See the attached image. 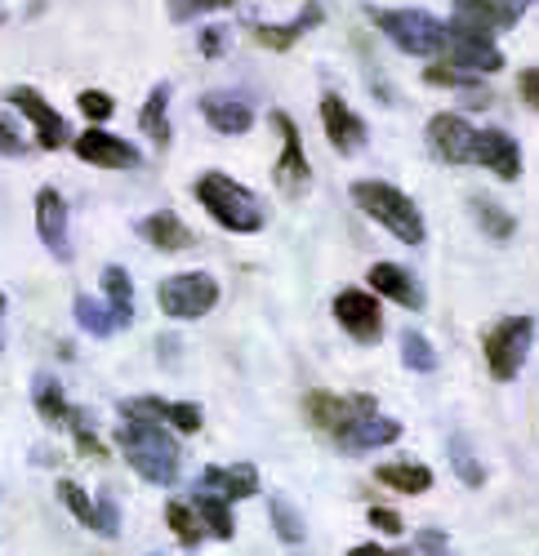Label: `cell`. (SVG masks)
I'll use <instances>...</instances> for the list:
<instances>
[{
  "label": "cell",
  "mask_w": 539,
  "mask_h": 556,
  "mask_svg": "<svg viewBox=\"0 0 539 556\" xmlns=\"http://www.w3.org/2000/svg\"><path fill=\"white\" fill-rule=\"evenodd\" d=\"M424 80L437 85V89H446V85H451V89H473V76H464L460 67H428Z\"/></svg>",
  "instance_id": "obj_41"
},
{
  "label": "cell",
  "mask_w": 539,
  "mask_h": 556,
  "mask_svg": "<svg viewBox=\"0 0 539 556\" xmlns=\"http://www.w3.org/2000/svg\"><path fill=\"white\" fill-rule=\"evenodd\" d=\"M165 5H170V18L174 23H192V18L210 14V10H233L237 0H165Z\"/></svg>",
  "instance_id": "obj_35"
},
{
  "label": "cell",
  "mask_w": 539,
  "mask_h": 556,
  "mask_svg": "<svg viewBox=\"0 0 539 556\" xmlns=\"http://www.w3.org/2000/svg\"><path fill=\"white\" fill-rule=\"evenodd\" d=\"M192 513L201 517L205 534H214V539H223V543H228V539L237 534L228 498H218V494H210V490H197V498H192Z\"/></svg>",
  "instance_id": "obj_24"
},
{
  "label": "cell",
  "mask_w": 539,
  "mask_h": 556,
  "mask_svg": "<svg viewBox=\"0 0 539 556\" xmlns=\"http://www.w3.org/2000/svg\"><path fill=\"white\" fill-rule=\"evenodd\" d=\"M473 165H486L490 174L513 182V178H522V148L504 129H477L473 134Z\"/></svg>",
  "instance_id": "obj_15"
},
{
  "label": "cell",
  "mask_w": 539,
  "mask_h": 556,
  "mask_svg": "<svg viewBox=\"0 0 539 556\" xmlns=\"http://www.w3.org/2000/svg\"><path fill=\"white\" fill-rule=\"evenodd\" d=\"M401 361H406L415 375H433V369H437V352H433V343H428L424 334H415V330L401 334Z\"/></svg>",
  "instance_id": "obj_31"
},
{
  "label": "cell",
  "mask_w": 539,
  "mask_h": 556,
  "mask_svg": "<svg viewBox=\"0 0 539 556\" xmlns=\"http://www.w3.org/2000/svg\"><path fill=\"white\" fill-rule=\"evenodd\" d=\"M446 454H451V468H455V477L468 485V490H477V485H486V468L473 458V450H468V441L464 437H451V445H446Z\"/></svg>",
  "instance_id": "obj_30"
},
{
  "label": "cell",
  "mask_w": 539,
  "mask_h": 556,
  "mask_svg": "<svg viewBox=\"0 0 539 556\" xmlns=\"http://www.w3.org/2000/svg\"><path fill=\"white\" fill-rule=\"evenodd\" d=\"M335 320L356 339V343H379L384 334V312H379V299L366 294V290H343L335 294Z\"/></svg>",
  "instance_id": "obj_9"
},
{
  "label": "cell",
  "mask_w": 539,
  "mask_h": 556,
  "mask_svg": "<svg viewBox=\"0 0 539 556\" xmlns=\"http://www.w3.org/2000/svg\"><path fill=\"white\" fill-rule=\"evenodd\" d=\"M197 201L210 210V218L228 231H259L263 227V205L250 188H241L228 174H201L197 178Z\"/></svg>",
  "instance_id": "obj_4"
},
{
  "label": "cell",
  "mask_w": 539,
  "mask_h": 556,
  "mask_svg": "<svg viewBox=\"0 0 539 556\" xmlns=\"http://www.w3.org/2000/svg\"><path fill=\"white\" fill-rule=\"evenodd\" d=\"M352 201L362 205L379 227H388L401 245H419L424 241V214L415 210V201L392 188V182H379V178H362L352 182Z\"/></svg>",
  "instance_id": "obj_3"
},
{
  "label": "cell",
  "mask_w": 539,
  "mask_h": 556,
  "mask_svg": "<svg viewBox=\"0 0 539 556\" xmlns=\"http://www.w3.org/2000/svg\"><path fill=\"white\" fill-rule=\"evenodd\" d=\"M59 498L67 503V513H72V517H76V521L89 530V521H95V503L85 498V490H80L76 481H59Z\"/></svg>",
  "instance_id": "obj_37"
},
{
  "label": "cell",
  "mask_w": 539,
  "mask_h": 556,
  "mask_svg": "<svg viewBox=\"0 0 539 556\" xmlns=\"http://www.w3.org/2000/svg\"><path fill=\"white\" fill-rule=\"evenodd\" d=\"M156 303L174 320H197L218 303V281L205 271H178L156 286Z\"/></svg>",
  "instance_id": "obj_7"
},
{
  "label": "cell",
  "mask_w": 539,
  "mask_h": 556,
  "mask_svg": "<svg viewBox=\"0 0 539 556\" xmlns=\"http://www.w3.org/2000/svg\"><path fill=\"white\" fill-rule=\"evenodd\" d=\"M441 59H451V67H460V72H481V76L504 67V54L490 45V36H477V31H464V27H446Z\"/></svg>",
  "instance_id": "obj_10"
},
{
  "label": "cell",
  "mask_w": 539,
  "mask_h": 556,
  "mask_svg": "<svg viewBox=\"0 0 539 556\" xmlns=\"http://www.w3.org/2000/svg\"><path fill=\"white\" fill-rule=\"evenodd\" d=\"M0 348H5V343H0Z\"/></svg>",
  "instance_id": "obj_50"
},
{
  "label": "cell",
  "mask_w": 539,
  "mask_h": 556,
  "mask_svg": "<svg viewBox=\"0 0 539 556\" xmlns=\"http://www.w3.org/2000/svg\"><path fill=\"white\" fill-rule=\"evenodd\" d=\"M473 214H477V223L490 231V237H496V241H509L513 237V214H504L496 201H486V197H473Z\"/></svg>",
  "instance_id": "obj_32"
},
{
  "label": "cell",
  "mask_w": 539,
  "mask_h": 556,
  "mask_svg": "<svg viewBox=\"0 0 539 556\" xmlns=\"http://www.w3.org/2000/svg\"><path fill=\"white\" fill-rule=\"evenodd\" d=\"M322 125H326V138H330L335 152L352 156V152L366 148V125H362V116H356L339 94H326V99H322Z\"/></svg>",
  "instance_id": "obj_17"
},
{
  "label": "cell",
  "mask_w": 539,
  "mask_h": 556,
  "mask_svg": "<svg viewBox=\"0 0 539 556\" xmlns=\"http://www.w3.org/2000/svg\"><path fill=\"white\" fill-rule=\"evenodd\" d=\"M273 125H277V134H281V156H277V165H273V178H277L281 192L299 197V192L308 188V178H312L308 156H303V143H299V129H294V121H290L286 112H273Z\"/></svg>",
  "instance_id": "obj_11"
},
{
  "label": "cell",
  "mask_w": 539,
  "mask_h": 556,
  "mask_svg": "<svg viewBox=\"0 0 539 556\" xmlns=\"http://www.w3.org/2000/svg\"><path fill=\"white\" fill-rule=\"evenodd\" d=\"M375 481H384L397 494H428L433 490V468H424V463H384V468L375 472Z\"/></svg>",
  "instance_id": "obj_23"
},
{
  "label": "cell",
  "mask_w": 539,
  "mask_h": 556,
  "mask_svg": "<svg viewBox=\"0 0 539 556\" xmlns=\"http://www.w3.org/2000/svg\"><path fill=\"white\" fill-rule=\"evenodd\" d=\"M348 556H411V552H401V547H379V543H362V547H352Z\"/></svg>",
  "instance_id": "obj_47"
},
{
  "label": "cell",
  "mask_w": 539,
  "mask_h": 556,
  "mask_svg": "<svg viewBox=\"0 0 539 556\" xmlns=\"http://www.w3.org/2000/svg\"><path fill=\"white\" fill-rule=\"evenodd\" d=\"M76 108L89 116V121H108L112 112H116V103H112V94H103V89H80V99H76Z\"/></svg>",
  "instance_id": "obj_40"
},
{
  "label": "cell",
  "mask_w": 539,
  "mask_h": 556,
  "mask_svg": "<svg viewBox=\"0 0 539 556\" xmlns=\"http://www.w3.org/2000/svg\"><path fill=\"white\" fill-rule=\"evenodd\" d=\"M322 23V5H308V10H299L290 23H281V27H267V23H254L250 27V36L263 45V50H290V45L303 36V31H312Z\"/></svg>",
  "instance_id": "obj_22"
},
{
  "label": "cell",
  "mask_w": 539,
  "mask_h": 556,
  "mask_svg": "<svg viewBox=\"0 0 539 556\" xmlns=\"http://www.w3.org/2000/svg\"><path fill=\"white\" fill-rule=\"evenodd\" d=\"M201 116H205L218 134H246V129L254 125L250 103L237 99V94H205V99H201Z\"/></svg>",
  "instance_id": "obj_21"
},
{
  "label": "cell",
  "mask_w": 539,
  "mask_h": 556,
  "mask_svg": "<svg viewBox=\"0 0 539 556\" xmlns=\"http://www.w3.org/2000/svg\"><path fill=\"white\" fill-rule=\"evenodd\" d=\"M139 237H143L148 245L165 250V254H178V250H192V245H197V237L188 231V223L178 218L174 210H156V214H148V218L139 223Z\"/></svg>",
  "instance_id": "obj_18"
},
{
  "label": "cell",
  "mask_w": 539,
  "mask_h": 556,
  "mask_svg": "<svg viewBox=\"0 0 539 556\" xmlns=\"http://www.w3.org/2000/svg\"><path fill=\"white\" fill-rule=\"evenodd\" d=\"M517 89H522V103L539 112V67H526L522 80H517Z\"/></svg>",
  "instance_id": "obj_44"
},
{
  "label": "cell",
  "mask_w": 539,
  "mask_h": 556,
  "mask_svg": "<svg viewBox=\"0 0 539 556\" xmlns=\"http://www.w3.org/2000/svg\"><path fill=\"white\" fill-rule=\"evenodd\" d=\"M366 281H371V290H379L384 299H392L401 307H415V312L424 307V290L415 286V276L401 267V263H375Z\"/></svg>",
  "instance_id": "obj_20"
},
{
  "label": "cell",
  "mask_w": 539,
  "mask_h": 556,
  "mask_svg": "<svg viewBox=\"0 0 539 556\" xmlns=\"http://www.w3.org/2000/svg\"><path fill=\"white\" fill-rule=\"evenodd\" d=\"M201 490L218 494V498H250L259 490V468L254 463H233V468H218V463H210V468L201 472Z\"/></svg>",
  "instance_id": "obj_19"
},
{
  "label": "cell",
  "mask_w": 539,
  "mask_h": 556,
  "mask_svg": "<svg viewBox=\"0 0 539 556\" xmlns=\"http://www.w3.org/2000/svg\"><path fill=\"white\" fill-rule=\"evenodd\" d=\"M366 521H371L375 530H384V534H401V530H406V526H401V517L392 513V507H371Z\"/></svg>",
  "instance_id": "obj_43"
},
{
  "label": "cell",
  "mask_w": 539,
  "mask_h": 556,
  "mask_svg": "<svg viewBox=\"0 0 539 556\" xmlns=\"http://www.w3.org/2000/svg\"><path fill=\"white\" fill-rule=\"evenodd\" d=\"M223 40H228V31H223V27H205L201 31V54L205 59H218L223 54Z\"/></svg>",
  "instance_id": "obj_45"
},
{
  "label": "cell",
  "mask_w": 539,
  "mask_h": 556,
  "mask_svg": "<svg viewBox=\"0 0 539 556\" xmlns=\"http://www.w3.org/2000/svg\"><path fill=\"white\" fill-rule=\"evenodd\" d=\"M530 339H535V320L530 316H504L496 320L486 334H481V352H486V369H490V379H517V369L530 352Z\"/></svg>",
  "instance_id": "obj_5"
},
{
  "label": "cell",
  "mask_w": 539,
  "mask_h": 556,
  "mask_svg": "<svg viewBox=\"0 0 539 556\" xmlns=\"http://www.w3.org/2000/svg\"><path fill=\"white\" fill-rule=\"evenodd\" d=\"M32 401H36V409H40V419L50 424V428H59V424H67V396H63V388H59V379H50V375H40L36 379V388H32Z\"/></svg>",
  "instance_id": "obj_27"
},
{
  "label": "cell",
  "mask_w": 539,
  "mask_h": 556,
  "mask_svg": "<svg viewBox=\"0 0 539 556\" xmlns=\"http://www.w3.org/2000/svg\"><path fill=\"white\" fill-rule=\"evenodd\" d=\"M72 312H76V326H80L85 334H95V339H108V334L121 330V320L112 316V307H108V303H95L89 294H80Z\"/></svg>",
  "instance_id": "obj_26"
},
{
  "label": "cell",
  "mask_w": 539,
  "mask_h": 556,
  "mask_svg": "<svg viewBox=\"0 0 539 556\" xmlns=\"http://www.w3.org/2000/svg\"><path fill=\"white\" fill-rule=\"evenodd\" d=\"M5 103L18 108V112L32 121V129H36V148L59 152V148L67 143V125H63V116H59L50 103H45L32 85H14V89H5Z\"/></svg>",
  "instance_id": "obj_8"
},
{
  "label": "cell",
  "mask_w": 539,
  "mask_h": 556,
  "mask_svg": "<svg viewBox=\"0 0 539 556\" xmlns=\"http://www.w3.org/2000/svg\"><path fill=\"white\" fill-rule=\"evenodd\" d=\"M72 152L85 161V165H99V169H134L139 165V148H129L125 138L108 134V129H85Z\"/></svg>",
  "instance_id": "obj_13"
},
{
  "label": "cell",
  "mask_w": 539,
  "mask_h": 556,
  "mask_svg": "<svg viewBox=\"0 0 539 556\" xmlns=\"http://www.w3.org/2000/svg\"><path fill=\"white\" fill-rule=\"evenodd\" d=\"M415 552H419V556H455V552H451V539H446L441 530H419V534H415Z\"/></svg>",
  "instance_id": "obj_42"
},
{
  "label": "cell",
  "mask_w": 539,
  "mask_h": 556,
  "mask_svg": "<svg viewBox=\"0 0 539 556\" xmlns=\"http://www.w3.org/2000/svg\"><path fill=\"white\" fill-rule=\"evenodd\" d=\"M36 231L45 250H50L59 263L72 258V241H67V201L59 197V188H40L36 192Z\"/></svg>",
  "instance_id": "obj_14"
},
{
  "label": "cell",
  "mask_w": 539,
  "mask_h": 556,
  "mask_svg": "<svg viewBox=\"0 0 539 556\" xmlns=\"http://www.w3.org/2000/svg\"><path fill=\"white\" fill-rule=\"evenodd\" d=\"M67 424H72L76 450H80L85 458H103V454H108V450L99 445V432H95V424H89V414H85V409H67Z\"/></svg>",
  "instance_id": "obj_34"
},
{
  "label": "cell",
  "mask_w": 539,
  "mask_h": 556,
  "mask_svg": "<svg viewBox=\"0 0 539 556\" xmlns=\"http://www.w3.org/2000/svg\"><path fill=\"white\" fill-rule=\"evenodd\" d=\"M308 424L317 428L335 450L343 454H366L375 445H392L401 437V424L379 414V401L366 392H308L303 396Z\"/></svg>",
  "instance_id": "obj_1"
},
{
  "label": "cell",
  "mask_w": 539,
  "mask_h": 556,
  "mask_svg": "<svg viewBox=\"0 0 539 556\" xmlns=\"http://www.w3.org/2000/svg\"><path fill=\"white\" fill-rule=\"evenodd\" d=\"M116 445H121L125 463H129V468L139 472L143 481H152V485H174V481H178V463H184V454H178V441L165 432V424L121 419Z\"/></svg>",
  "instance_id": "obj_2"
},
{
  "label": "cell",
  "mask_w": 539,
  "mask_h": 556,
  "mask_svg": "<svg viewBox=\"0 0 539 556\" xmlns=\"http://www.w3.org/2000/svg\"><path fill=\"white\" fill-rule=\"evenodd\" d=\"M0 156H23V138L5 121H0Z\"/></svg>",
  "instance_id": "obj_46"
},
{
  "label": "cell",
  "mask_w": 539,
  "mask_h": 556,
  "mask_svg": "<svg viewBox=\"0 0 539 556\" xmlns=\"http://www.w3.org/2000/svg\"><path fill=\"white\" fill-rule=\"evenodd\" d=\"M121 419H143V424H165V401L156 396H134L121 405Z\"/></svg>",
  "instance_id": "obj_38"
},
{
  "label": "cell",
  "mask_w": 539,
  "mask_h": 556,
  "mask_svg": "<svg viewBox=\"0 0 539 556\" xmlns=\"http://www.w3.org/2000/svg\"><path fill=\"white\" fill-rule=\"evenodd\" d=\"M165 424L174 428V432H201V405H192V401H174V405H165Z\"/></svg>",
  "instance_id": "obj_36"
},
{
  "label": "cell",
  "mask_w": 539,
  "mask_h": 556,
  "mask_svg": "<svg viewBox=\"0 0 539 556\" xmlns=\"http://www.w3.org/2000/svg\"><path fill=\"white\" fill-rule=\"evenodd\" d=\"M165 526L174 530V539L184 543V547H197V543L205 539V526H201V517L192 513V503H170V507H165Z\"/></svg>",
  "instance_id": "obj_29"
},
{
  "label": "cell",
  "mask_w": 539,
  "mask_h": 556,
  "mask_svg": "<svg viewBox=\"0 0 539 556\" xmlns=\"http://www.w3.org/2000/svg\"><path fill=\"white\" fill-rule=\"evenodd\" d=\"M513 5H522V0H513Z\"/></svg>",
  "instance_id": "obj_49"
},
{
  "label": "cell",
  "mask_w": 539,
  "mask_h": 556,
  "mask_svg": "<svg viewBox=\"0 0 539 556\" xmlns=\"http://www.w3.org/2000/svg\"><path fill=\"white\" fill-rule=\"evenodd\" d=\"M473 125L464 116H451V112H441L428 121V148L437 161L446 165H468L473 161Z\"/></svg>",
  "instance_id": "obj_12"
},
{
  "label": "cell",
  "mask_w": 539,
  "mask_h": 556,
  "mask_svg": "<svg viewBox=\"0 0 539 556\" xmlns=\"http://www.w3.org/2000/svg\"><path fill=\"white\" fill-rule=\"evenodd\" d=\"M513 23H517L513 0H455V18H451V27H464V31H477V36L509 31Z\"/></svg>",
  "instance_id": "obj_16"
},
{
  "label": "cell",
  "mask_w": 539,
  "mask_h": 556,
  "mask_svg": "<svg viewBox=\"0 0 539 556\" xmlns=\"http://www.w3.org/2000/svg\"><path fill=\"white\" fill-rule=\"evenodd\" d=\"M103 294H108V307L121 326L134 320V286H129V271L125 267H108L103 271Z\"/></svg>",
  "instance_id": "obj_28"
},
{
  "label": "cell",
  "mask_w": 539,
  "mask_h": 556,
  "mask_svg": "<svg viewBox=\"0 0 539 556\" xmlns=\"http://www.w3.org/2000/svg\"><path fill=\"white\" fill-rule=\"evenodd\" d=\"M267 517H273V530L281 534V543H303L308 530H303V521H299L290 498H273V503H267Z\"/></svg>",
  "instance_id": "obj_33"
},
{
  "label": "cell",
  "mask_w": 539,
  "mask_h": 556,
  "mask_svg": "<svg viewBox=\"0 0 539 556\" xmlns=\"http://www.w3.org/2000/svg\"><path fill=\"white\" fill-rule=\"evenodd\" d=\"M0 312H5V294H0Z\"/></svg>",
  "instance_id": "obj_48"
},
{
  "label": "cell",
  "mask_w": 539,
  "mask_h": 556,
  "mask_svg": "<svg viewBox=\"0 0 539 556\" xmlns=\"http://www.w3.org/2000/svg\"><path fill=\"white\" fill-rule=\"evenodd\" d=\"M165 112H170V85H156L148 94V103H143V112H139V125L161 152L170 148V116Z\"/></svg>",
  "instance_id": "obj_25"
},
{
  "label": "cell",
  "mask_w": 539,
  "mask_h": 556,
  "mask_svg": "<svg viewBox=\"0 0 539 556\" xmlns=\"http://www.w3.org/2000/svg\"><path fill=\"white\" fill-rule=\"evenodd\" d=\"M89 530L103 534V539H116V534H121V517H116V498H112V494H103V498L95 503V521H89Z\"/></svg>",
  "instance_id": "obj_39"
},
{
  "label": "cell",
  "mask_w": 539,
  "mask_h": 556,
  "mask_svg": "<svg viewBox=\"0 0 539 556\" xmlns=\"http://www.w3.org/2000/svg\"><path fill=\"white\" fill-rule=\"evenodd\" d=\"M375 27L397 45L401 54H441L446 50V27L424 10H375Z\"/></svg>",
  "instance_id": "obj_6"
}]
</instances>
